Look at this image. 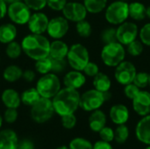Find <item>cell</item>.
<instances>
[{"instance_id": "49", "label": "cell", "mask_w": 150, "mask_h": 149, "mask_svg": "<svg viewBox=\"0 0 150 149\" xmlns=\"http://www.w3.org/2000/svg\"><path fill=\"white\" fill-rule=\"evenodd\" d=\"M7 13V4L4 0H0V19L5 17Z\"/></svg>"}, {"instance_id": "54", "label": "cell", "mask_w": 150, "mask_h": 149, "mask_svg": "<svg viewBox=\"0 0 150 149\" xmlns=\"http://www.w3.org/2000/svg\"><path fill=\"white\" fill-rule=\"evenodd\" d=\"M149 85L150 86V74L149 76Z\"/></svg>"}, {"instance_id": "50", "label": "cell", "mask_w": 150, "mask_h": 149, "mask_svg": "<svg viewBox=\"0 0 150 149\" xmlns=\"http://www.w3.org/2000/svg\"><path fill=\"white\" fill-rule=\"evenodd\" d=\"M146 17L150 18V5L146 8Z\"/></svg>"}, {"instance_id": "46", "label": "cell", "mask_w": 150, "mask_h": 149, "mask_svg": "<svg viewBox=\"0 0 150 149\" xmlns=\"http://www.w3.org/2000/svg\"><path fill=\"white\" fill-rule=\"evenodd\" d=\"M22 77L25 82L31 83V82L34 81V79L36 77V74L33 69H26V70L23 71Z\"/></svg>"}, {"instance_id": "42", "label": "cell", "mask_w": 150, "mask_h": 149, "mask_svg": "<svg viewBox=\"0 0 150 149\" xmlns=\"http://www.w3.org/2000/svg\"><path fill=\"white\" fill-rule=\"evenodd\" d=\"M23 2L35 11H40L47 6V0H23Z\"/></svg>"}, {"instance_id": "47", "label": "cell", "mask_w": 150, "mask_h": 149, "mask_svg": "<svg viewBox=\"0 0 150 149\" xmlns=\"http://www.w3.org/2000/svg\"><path fill=\"white\" fill-rule=\"evenodd\" d=\"M18 149H34V144L30 140H23L18 144Z\"/></svg>"}, {"instance_id": "28", "label": "cell", "mask_w": 150, "mask_h": 149, "mask_svg": "<svg viewBox=\"0 0 150 149\" xmlns=\"http://www.w3.org/2000/svg\"><path fill=\"white\" fill-rule=\"evenodd\" d=\"M83 4L88 12L97 14L105 10L107 0H83Z\"/></svg>"}, {"instance_id": "21", "label": "cell", "mask_w": 150, "mask_h": 149, "mask_svg": "<svg viewBox=\"0 0 150 149\" xmlns=\"http://www.w3.org/2000/svg\"><path fill=\"white\" fill-rule=\"evenodd\" d=\"M1 99L3 104L6 108L17 109L21 104L20 95L13 89H6L3 91L1 95Z\"/></svg>"}, {"instance_id": "44", "label": "cell", "mask_w": 150, "mask_h": 149, "mask_svg": "<svg viewBox=\"0 0 150 149\" xmlns=\"http://www.w3.org/2000/svg\"><path fill=\"white\" fill-rule=\"evenodd\" d=\"M4 120L6 122V123H9V124H12L14 123L17 119H18V112H17V109H14V108H7L6 111L4 112Z\"/></svg>"}, {"instance_id": "55", "label": "cell", "mask_w": 150, "mask_h": 149, "mask_svg": "<svg viewBox=\"0 0 150 149\" xmlns=\"http://www.w3.org/2000/svg\"><path fill=\"white\" fill-rule=\"evenodd\" d=\"M144 149H150V146H148V147H147L146 148H144Z\"/></svg>"}, {"instance_id": "38", "label": "cell", "mask_w": 150, "mask_h": 149, "mask_svg": "<svg viewBox=\"0 0 150 149\" xmlns=\"http://www.w3.org/2000/svg\"><path fill=\"white\" fill-rule=\"evenodd\" d=\"M67 65H68V61L66 59H52L51 72L54 74L62 73L66 69Z\"/></svg>"}, {"instance_id": "33", "label": "cell", "mask_w": 150, "mask_h": 149, "mask_svg": "<svg viewBox=\"0 0 150 149\" xmlns=\"http://www.w3.org/2000/svg\"><path fill=\"white\" fill-rule=\"evenodd\" d=\"M101 40L102 42L105 44L113 43L117 41V28L114 26H110L105 28L101 32Z\"/></svg>"}, {"instance_id": "5", "label": "cell", "mask_w": 150, "mask_h": 149, "mask_svg": "<svg viewBox=\"0 0 150 149\" xmlns=\"http://www.w3.org/2000/svg\"><path fill=\"white\" fill-rule=\"evenodd\" d=\"M105 18L112 25H119L127 21L129 18L128 2L118 0L111 3L105 8Z\"/></svg>"}, {"instance_id": "31", "label": "cell", "mask_w": 150, "mask_h": 149, "mask_svg": "<svg viewBox=\"0 0 150 149\" xmlns=\"http://www.w3.org/2000/svg\"><path fill=\"white\" fill-rule=\"evenodd\" d=\"M129 138V129L124 125L117 126L114 130V141L119 144H124Z\"/></svg>"}, {"instance_id": "15", "label": "cell", "mask_w": 150, "mask_h": 149, "mask_svg": "<svg viewBox=\"0 0 150 149\" xmlns=\"http://www.w3.org/2000/svg\"><path fill=\"white\" fill-rule=\"evenodd\" d=\"M133 109L139 116L144 117L150 114V92L141 90L132 100Z\"/></svg>"}, {"instance_id": "36", "label": "cell", "mask_w": 150, "mask_h": 149, "mask_svg": "<svg viewBox=\"0 0 150 149\" xmlns=\"http://www.w3.org/2000/svg\"><path fill=\"white\" fill-rule=\"evenodd\" d=\"M149 76L147 72H137L133 83L140 89H144L149 85Z\"/></svg>"}, {"instance_id": "16", "label": "cell", "mask_w": 150, "mask_h": 149, "mask_svg": "<svg viewBox=\"0 0 150 149\" xmlns=\"http://www.w3.org/2000/svg\"><path fill=\"white\" fill-rule=\"evenodd\" d=\"M135 136L142 143L150 146V114L139 120L135 127Z\"/></svg>"}, {"instance_id": "56", "label": "cell", "mask_w": 150, "mask_h": 149, "mask_svg": "<svg viewBox=\"0 0 150 149\" xmlns=\"http://www.w3.org/2000/svg\"><path fill=\"white\" fill-rule=\"evenodd\" d=\"M120 1H124V2H127L128 0H120Z\"/></svg>"}, {"instance_id": "43", "label": "cell", "mask_w": 150, "mask_h": 149, "mask_svg": "<svg viewBox=\"0 0 150 149\" xmlns=\"http://www.w3.org/2000/svg\"><path fill=\"white\" fill-rule=\"evenodd\" d=\"M83 72L85 76H87L89 77H94L96 75H98L99 73V67L98 66V64L96 62L90 61L86 64L84 68L83 69Z\"/></svg>"}, {"instance_id": "30", "label": "cell", "mask_w": 150, "mask_h": 149, "mask_svg": "<svg viewBox=\"0 0 150 149\" xmlns=\"http://www.w3.org/2000/svg\"><path fill=\"white\" fill-rule=\"evenodd\" d=\"M6 48H5V54L10 59H18L20 54H22V47L21 44L13 40L8 44H6Z\"/></svg>"}, {"instance_id": "29", "label": "cell", "mask_w": 150, "mask_h": 149, "mask_svg": "<svg viewBox=\"0 0 150 149\" xmlns=\"http://www.w3.org/2000/svg\"><path fill=\"white\" fill-rule=\"evenodd\" d=\"M34 67H35V70L41 75L50 73L51 69H52V59H51V57L47 56V57L35 61Z\"/></svg>"}, {"instance_id": "27", "label": "cell", "mask_w": 150, "mask_h": 149, "mask_svg": "<svg viewBox=\"0 0 150 149\" xmlns=\"http://www.w3.org/2000/svg\"><path fill=\"white\" fill-rule=\"evenodd\" d=\"M21 102L26 106H33L41 97L36 88H29L23 91L20 96Z\"/></svg>"}, {"instance_id": "14", "label": "cell", "mask_w": 150, "mask_h": 149, "mask_svg": "<svg viewBox=\"0 0 150 149\" xmlns=\"http://www.w3.org/2000/svg\"><path fill=\"white\" fill-rule=\"evenodd\" d=\"M48 22L49 19L45 13L37 11L31 15L27 22L28 29L30 30L31 33L43 34L45 32H47Z\"/></svg>"}, {"instance_id": "39", "label": "cell", "mask_w": 150, "mask_h": 149, "mask_svg": "<svg viewBox=\"0 0 150 149\" xmlns=\"http://www.w3.org/2000/svg\"><path fill=\"white\" fill-rule=\"evenodd\" d=\"M61 122L65 129H72L76 125V117L74 113L63 115L61 117Z\"/></svg>"}, {"instance_id": "11", "label": "cell", "mask_w": 150, "mask_h": 149, "mask_svg": "<svg viewBox=\"0 0 150 149\" xmlns=\"http://www.w3.org/2000/svg\"><path fill=\"white\" fill-rule=\"evenodd\" d=\"M137 73L135 66L128 61H123L117 67H115L114 78L121 85L132 83Z\"/></svg>"}, {"instance_id": "6", "label": "cell", "mask_w": 150, "mask_h": 149, "mask_svg": "<svg viewBox=\"0 0 150 149\" xmlns=\"http://www.w3.org/2000/svg\"><path fill=\"white\" fill-rule=\"evenodd\" d=\"M66 60L73 69L83 71L86 64L90 61V54L83 45L76 43L69 47Z\"/></svg>"}, {"instance_id": "9", "label": "cell", "mask_w": 150, "mask_h": 149, "mask_svg": "<svg viewBox=\"0 0 150 149\" xmlns=\"http://www.w3.org/2000/svg\"><path fill=\"white\" fill-rule=\"evenodd\" d=\"M7 14L11 22L17 25L27 24L32 15L31 9L23 1H18L8 4Z\"/></svg>"}, {"instance_id": "26", "label": "cell", "mask_w": 150, "mask_h": 149, "mask_svg": "<svg viewBox=\"0 0 150 149\" xmlns=\"http://www.w3.org/2000/svg\"><path fill=\"white\" fill-rule=\"evenodd\" d=\"M23 75V70L17 65H10L6 67L3 72V77L6 82L14 83L18 81Z\"/></svg>"}, {"instance_id": "13", "label": "cell", "mask_w": 150, "mask_h": 149, "mask_svg": "<svg viewBox=\"0 0 150 149\" xmlns=\"http://www.w3.org/2000/svg\"><path fill=\"white\" fill-rule=\"evenodd\" d=\"M62 11L66 19L76 23L85 19L88 13L84 4L79 2H67Z\"/></svg>"}, {"instance_id": "48", "label": "cell", "mask_w": 150, "mask_h": 149, "mask_svg": "<svg viewBox=\"0 0 150 149\" xmlns=\"http://www.w3.org/2000/svg\"><path fill=\"white\" fill-rule=\"evenodd\" d=\"M92 149H113V148L110 144V142H106L104 141H98L95 144H93Z\"/></svg>"}, {"instance_id": "2", "label": "cell", "mask_w": 150, "mask_h": 149, "mask_svg": "<svg viewBox=\"0 0 150 149\" xmlns=\"http://www.w3.org/2000/svg\"><path fill=\"white\" fill-rule=\"evenodd\" d=\"M23 52L32 60L37 61L49 56L50 42L42 34L31 33L25 36L21 42Z\"/></svg>"}, {"instance_id": "45", "label": "cell", "mask_w": 150, "mask_h": 149, "mask_svg": "<svg viewBox=\"0 0 150 149\" xmlns=\"http://www.w3.org/2000/svg\"><path fill=\"white\" fill-rule=\"evenodd\" d=\"M67 4V0H47V5L53 11H62Z\"/></svg>"}, {"instance_id": "19", "label": "cell", "mask_w": 150, "mask_h": 149, "mask_svg": "<svg viewBox=\"0 0 150 149\" xmlns=\"http://www.w3.org/2000/svg\"><path fill=\"white\" fill-rule=\"evenodd\" d=\"M106 121L107 119L105 113L99 109L91 112L88 119L89 126L91 130L94 133H98L103 127H105L106 125Z\"/></svg>"}, {"instance_id": "10", "label": "cell", "mask_w": 150, "mask_h": 149, "mask_svg": "<svg viewBox=\"0 0 150 149\" xmlns=\"http://www.w3.org/2000/svg\"><path fill=\"white\" fill-rule=\"evenodd\" d=\"M139 27L134 22L125 21L117 27V41L123 46H127L137 39Z\"/></svg>"}, {"instance_id": "37", "label": "cell", "mask_w": 150, "mask_h": 149, "mask_svg": "<svg viewBox=\"0 0 150 149\" xmlns=\"http://www.w3.org/2000/svg\"><path fill=\"white\" fill-rule=\"evenodd\" d=\"M139 37L144 46L150 47V23L145 24L139 30Z\"/></svg>"}, {"instance_id": "51", "label": "cell", "mask_w": 150, "mask_h": 149, "mask_svg": "<svg viewBox=\"0 0 150 149\" xmlns=\"http://www.w3.org/2000/svg\"><path fill=\"white\" fill-rule=\"evenodd\" d=\"M7 4H13L15 2H18V1H21V0H4Z\"/></svg>"}, {"instance_id": "57", "label": "cell", "mask_w": 150, "mask_h": 149, "mask_svg": "<svg viewBox=\"0 0 150 149\" xmlns=\"http://www.w3.org/2000/svg\"><path fill=\"white\" fill-rule=\"evenodd\" d=\"M15 149H18V148H15Z\"/></svg>"}, {"instance_id": "7", "label": "cell", "mask_w": 150, "mask_h": 149, "mask_svg": "<svg viewBox=\"0 0 150 149\" xmlns=\"http://www.w3.org/2000/svg\"><path fill=\"white\" fill-rule=\"evenodd\" d=\"M52 99L40 97L33 106H31V117L33 121L43 124L52 119L54 113Z\"/></svg>"}, {"instance_id": "52", "label": "cell", "mask_w": 150, "mask_h": 149, "mask_svg": "<svg viewBox=\"0 0 150 149\" xmlns=\"http://www.w3.org/2000/svg\"><path fill=\"white\" fill-rule=\"evenodd\" d=\"M3 121H4V119H3V117L0 115V128H1V126H2V125H3Z\"/></svg>"}, {"instance_id": "1", "label": "cell", "mask_w": 150, "mask_h": 149, "mask_svg": "<svg viewBox=\"0 0 150 149\" xmlns=\"http://www.w3.org/2000/svg\"><path fill=\"white\" fill-rule=\"evenodd\" d=\"M80 93L77 90L65 87L52 98L54 112L61 117L75 113L80 107Z\"/></svg>"}, {"instance_id": "8", "label": "cell", "mask_w": 150, "mask_h": 149, "mask_svg": "<svg viewBox=\"0 0 150 149\" xmlns=\"http://www.w3.org/2000/svg\"><path fill=\"white\" fill-rule=\"evenodd\" d=\"M106 102L104 92H100L95 89L86 90L80 96V107L85 112H93L100 109Z\"/></svg>"}, {"instance_id": "58", "label": "cell", "mask_w": 150, "mask_h": 149, "mask_svg": "<svg viewBox=\"0 0 150 149\" xmlns=\"http://www.w3.org/2000/svg\"><path fill=\"white\" fill-rule=\"evenodd\" d=\"M0 61H1V59H0Z\"/></svg>"}, {"instance_id": "20", "label": "cell", "mask_w": 150, "mask_h": 149, "mask_svg": "<svg viewBox=\"0 0 150 149\" xmlns=\"http://www.w3.org/2000/svg\"><path fill=\"white\" fill-rule=\"evenodd\" d=\"M18 144V136L14 131L5 129L0 132V149H15Z\"/></svg>"}, {"instance_id": "24", "label": "cell", "mask_w": 150, "mask_h": 149, "mask_svg": "<svg viewBox=\"0 0 150 149\" xmlns=\"http://www.w3.org/2000/svg\"><path fill=\"white\" fill-rule=\"evenodd\" d=\"M146 6L144 4L134 1L132 3H128V11H129V17L135 20L141 21L146 18Z\"/></svg>"}, {"instance_id": "23", "label": "cell", "mask_w": 150, "mask_h": 149, "mask_svg": "<svg viewBox=\"0 0 150 149\" xmlns=\"http://www.w3.org/2000/svg\"><path fill=\"white\" fill-rule=\"evenodd\" d=\"M18 32L14 24L5 23L0 25V42L2 44H8L15 40Z\"/></svg>"}, {"instance_id": "3", "label": "cell", "mask_w": 150, "mask_h": 149, "mask_svg": "<svg viewBox=\"0 0 150 149\" xmlns=\"http://www.w3.org/2000/svg\"><path fill=\"white\" fill-rule=\"evenodd\" d=\"M126 53L124 46L118 41L105 44L101 50V60L105 66L115 68L125 60Z\"/></svg>"}, {"instance_id": "53", "label": "cell", "mask_w": 150, "mask_h": 149, "mask_svg": "<svg viewBox=\"0 0 150 149\" xmlns=\"http://www.w3.org/2000/svg\"><path fill=\"white\" fill-rule=\"evenodd\" d=\"M56 149H69V148L66 147V146H62V147H59L58 148Z\"/></svg>"}, {"instance_id": "12", "label": "cell", "mask_w": 150, "mask_h": 149, "mask_svg": "<svg viewBox=\"0 0 150 149\" xmlns=\"http://www.w3.org/2000/svg\"><path fill=\"white\" fill-rule=\"evenodd\" d=\"M69 29V20L66 19L63 16L62 17L59 16L49 19L47 28V32L51 38L54 40H61L67 34Z\"/></svg>"}, {"instance_id": "34", "label": "cell", "mask_w": 150, "mask_h": 149, "mask_svg": "<svg viewBox=\"0 0 150 149\" xmlns=\"http://www.w3.org/2000/svg\"><path fill=\"white\" fill-rule=\"evenodd\" d=\"M127 52L132 55V56H139L143 53L144 50V45L142 44V42L140 40H135L134 41H132L131 43H129L127 46Z\"/></svg>"}, {"instance_id": "35", "label": "cell", "mask_w": 150, "mask_h": 149, "mask_svg": "<svg viewBox=\"0 0 150 149\" xmlns=\"http://www.w3.org/2000/svg\"><path fill=\"white\" fill-rule=\"evenodd\" d=\"M69 149H92L93 144L84 138H75L69 142Z\"/></svg>"}, {"instance_id": "4", "label": "cell", "mask_w": 150, "mask_h": 149, "mask_svg": "<svg viewBox=\"0 0 150 149\" xmlns=\"http://www.w3.org/2000/svg\"><path fill=\"white\" fill-rule=\"evenodd\" d=\"M35 88L41 97L52 99L62 89L61 81L56 74L50 72L38 79Z\"/></svg>"}, {"instance_id": "22", "label": "cell", "mask_w": 150, "mask_h": 149, "mask_svg": "<svg viewBox=\"0 0 150 149\" xmlns=\"http://www.w3.org/2000/svg\"><path fill=\"white\" fill-rule=\"evenodd\" d=\"M69 46L61 40H54L53 42H50V50L49 56L52 59H66Z\"/></svg>"}, {"instance_id": "59", "label": "cell", "mask_w": 150, "mask_h": 149, "mask_svg": "<svg viewBox=\"0 0 150 149\" xmlns=\"http://www.w3.org/2000/svg\"><path fill=\"white\" fill-rule=\"evenodd\" d=\"M149 92H150V91H149Z\"/></svg>"}, {"instance_id": "17", "label": "cell", "mask_w": 150, "mask_h": 149, "mask_svg": "<svg viewBox=\"0 0 150 149\" xmlns=\"http://www.w3.org/2000/svg\"><path fill=\"white\" fill-rule=\"evenodd\" d=\"M109 116L112 123L115 125H124L126 124L130 117L128 108L122 104H117L111 107L109 112Z\"/></svg>"}, {"instance_id": "41", "label": "cell", "mask_w": 150, "mask_h": 149, "mask_svg": "<svg viewBox=\"0 0 150 149\" xmlns=\"http://www.w3.org/2000/svg\"><path fill=\"white\" fill-rule=\"evenodd\" d=\"M99 137L101 141H106V142H112L114 141V130L109 126H105L103 127L99 132H98Z\"/></svg>"}, {"instance_id": "40", "label": "cell", "mask_w": 150, "mask_h": 149, "mask_svg": "<svg viewBox=\"0 0 150 149\" xmlns=\"http://www.w3.org/2000/svg\"><path fill=\"white\" fill-rule=\"evenodd\" d=\"M141 90H142L139 87H137L134 83H129V84H127L124 87V94L130 100H133L139 94V92Z\"/></svg>"}, {"instance_id": "18", "label": "cell", "mask_w": 150, "mask_h": 149, "mask_svg": "<svg viewBox=\"0 0 150 149\" xmlns=\"http://www.w3.org/2000/svg\"><path fill=\"white\" fill-rule=\"evenodd\" d=\"M86 83V76L82 71L75 70L69 71L65 74L63 77V84L65 87L78 90L82 88Z\"/></svg>"}, {"instance_id": "25", "label": "cell", "mask_w": 150, "mask_h": 149, "mask_svg": "<svg viewBox=\"0 0 150 149\" xmlns=\"http://www.w3.org/2000/svg\"><path fill=\"white\" fill-rule=\"evenodd\" d=\"M92 84L95 90L100 92H106L109 91L112 87V81L106 74L99 72L93 77Z\"/></svg>"}, {"instance_id": "32", "label": "cell", "mask_w": 150, "mask_h": 149, "mask_svg": "<svg viewBox=\"0 0 150 149\" xmlns=\"http://www.w3.org/2000/svg\"><path fill=\"white\" fill-rule=\"evenodd\" d=\"M76 30L78 35L82 38H89L92 32V27L89 21L86 19L76 22Z\"/></svg>"}]
</instances>
